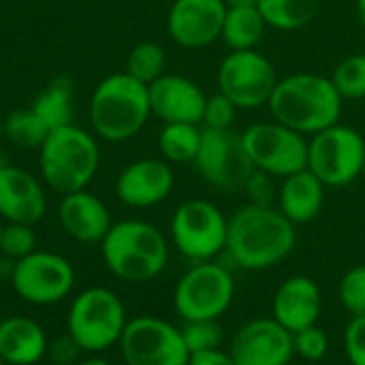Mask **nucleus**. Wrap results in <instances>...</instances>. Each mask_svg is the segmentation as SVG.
Returning a JSON list of instances; mask_svg holds the SVG:
<instances>
[{
    "mask_svg": "<svg viewBox=\"0 0 365 365\" xmlns=\"http://www.w3.org/2000/svg\"><path fill=\"white\" fill-rule=\"evenodd\" d=\"M274 180L276 178H272L269 173L255 169V173L250 175V180L244 186V192L248 195L250 203H255V205H274V199L278 197Z\"/></svg>",
    "mask_w": 365,
    "mask_h": 365,
    "instance_id": "37",
    "label": "nucleus"
},
{
    "mask_svg": "<svg viewBox=\"0 0 365 365\" xmlns=\"http://www.w3.org/2000/svg\"><path fill=\"white\" fill-rule=\"evenodd\" d=\"M32 109L49 130L73 124V83L66 77L49 81V86L34 98Z\"/></svg>",
    "mask_w": 365,
    "mask_h": 365,
    "instance_id": "26",
    "label": "nucleus"
},
{
    "mask_svg": "<svg viewBox=\"0 0 365 365\" xmlns=\"http://www.w3.org/2000/svg\"><path fill=\"white\" fill-rule=\"evenodd\" d=\"M188 365H237L233 361V357L229 353H225L222 349H214V351H201V353H192Z\"/></svg>",
    "mask_w": 365,
    "mask_h": 365,
    "instance_id": "39",
    "label": "nucleus"
},
{
    "mask_svg": "<svg viewBox=\"0 0 365 365\" xmlns=\"http://www.w3.org/2000/svg\"><path fill=\"white\" fill-rule=\"evenodd\" d=\"M344 101L331 77L319 73H293L278 79L267 103L272 120L312 137L342 118Z\"/></svg>",
    "mask_w": 365,
    "mask_h": 365,
    "instance_id": "2",
    "label": "nucleus"
},
{
    "mask_svg": "<svg viewBox=\"0 0 365 365\" xmlns=\"http://www.w3.org/2000/svg\"><path fill=\"white\" fill-rule=\"evenodd\" d=\"M47 336L43 327L28 317H9L0 321V359L4 365H34L47 355Z\"/></svg>",
    "mask_w": 365,
    "mask_h": 365,
    "instance_id": "23",
    "label": "nucleus"
},
{
    "mask_svg": "<svg viewBox=\"0 0 365 365\" xmlns=\"http://www.w3.org/2000/svg\"><path fill=\"white\" fill-rule=\"evenodd\" d=\"M199 175L220 192H240L255 173V165L246 152L244 139L233 128H203L199 154L195 158Z\"/></svg>",
    "mask_w": 365,
    "mask_h": 365,
    "instance_id": "12",
    "label": "nucleus"
},
{
    "mask_svg": "<svg viewBox=\"0 0 365 365\" xmlns=\"http://www.w3.org/2000/svg\"><path fill=\"white\" fill-rule=\"evenodd\" d=\"M77 365H113L111 361L103 359V357H90V359H81Z\"/></svg>",
    "mask_w": 365,
    "mask_h": 365,
    "instance_id": "41",
    "label": "nucleus"
},
{
    "mask_svg": "<svg viewBox=\"0 0 365 365\" xmlns=\"http://www.w3.org/2000/svg\"><path fill=\"white\" fill-rule=\"evenodd\" d=\"M331 81L342 96V101H364L365 98V53H351L338 62Z\"/></svg>",
    "mask_w": 365,
    "mask_h": 365,
    "instance_id": "30",
    "label": "nucleus"
},
{
    "mask_svg": "<svg viewBox=\"0 0 365 365\" xmlns=\"http://www.w3.org/2000/svg\"><path fill=\"white\" fill-rule=\"evenodd\" d=\"M152 115L148 86L128 73L105 77L90 98V124L105 141H128Z\"/></svg>",
    "mask_w": 365,
    "mask_h": 365,
    "instance_id": "4",
    "label": "nucleus"
},
{
    "mask_svg": "<svg viewBox=\"0 0 365 365\" xmlns=\"http://www.w3.org/2000/svg\"><path fill=\"white\" fill-rule=\"evenodd\" d=\"M227 9H240V6H257L259 0H222Z\"/></svg>",
    "mask_w": 365,
    "mask_h": 365,
    "instance_id": "40",
    "label": "nucleus"
},
{
    "mask_svg": "<svg viewBox=\"0 0 365 365\" xmlns=\"http://www.w3.org/2000/svg\"><path fill=\"white\" fill-rule=\"evenodd\" d=\"M180 331L190 355L222 346V327L218 321H184Z\"/></svg>",
    "mask_w": 365,
    "mask_h": 365,
    "instance_id": "32",
    "label": "nucleus"
},
{
    "mask_svg": "<svg viewBox=\"0 0 365 365\" xmlns=\"http://www.w3.org/2000/svg\"><path fill=\"white\" fill-rule=\"evenodd\" d=\"M0 130H2V124H0Z\"/></svg>",
    "mask_w": 365,
    "mask_h": 365,
    "instance_id": "47",
    "label": "nucleus"
},
{
    "mask_svg": "<svg viewBox=\"0 0 365 365\" xmlns=\"http://www.w3.org/2000/svg\"><path fill=\"white\" fill-rule=\"evenodd\" d=\"M344 353L351 365H365V317L349 321L344 329Z\"/></svg>",
    "mask_w": 365,
    "mask_h": 365,
    "instance_id": "36",
    "label": "nucleus"
},
{
    "mask_svg": "<svg viewBox=\"0 0 365 365\" xmlns=\"http://www.w3.org/2000/svg\"><path fill=\"white\" fill-rule=\"evenodd\" d=\"M237 107L220 92L207 96L205 101V109H203V128H212V130H227L233 126L235 115H237Z\"/></svg>",
    "mask_w": 365,
    "mask_h": 365,
    "instance_id": "35",
    "label": "nucleus"
},
{
    "mask_svg": "<svg viewBox=\"0 0 365 365\" xmlns=\"http://www.w3.org/2000/svg\"><path fill=\"white\" fill-rule=\"evenodd\" d=\"M267 28L269 26L263 19L259 6L227 9L220 41L229 47V51L257 49V45L265 38Z\"/></svg>",
    "mask_w": 365,
    "mask_h": 365,
    "instance_id": "24",
    "label": "nucleus"
},
{
    "mask_svg": "<svg viewBox=\"0 0 365 365\" xmlns=\"http://www.w3.org/2000/svg\"><path fill=\"white\" fill-rule=\"evenodd\" d=\"M203 128L199 124H186V122H173L165 124L158 135V150L167 163H195L201 145Z\"/></svg>",
    "mask_w": 365,
    "mask_h": 365,
    "instance_id": "27",
    "label": "nucleus"
},
{
    "mask_svg": "<svg viewBox=\"0 0 365 365\" xmlns=\"http://www.w3.org/2000/svg\"><path fill=\"white\" fill-rule=\"evenodd\" d=\"M165 66H167L165 47L154 41H143L130 49V53L126 58L124 73H128L137 81L150 86L152 81H156L158 77L165 75Z\"/></svg>",
    "mask_w": 365,
    "mask_h": 365,
    "instance_id": "29",
    "label": "nucleus"
},
{
    "mask_svg": "<svg viewBox=\"0 0 365 365\" xmlns=\"http://www.w3.org/2000/svg\"><path fill=\"white\" fill-rule=\"evenodd\" d=\"M107 269L124 282H150L163 274L169 261V244L163 231L145 220L111 225L101 242Z\"/></svg>",
    "mask_w": 365,
    "mask_h": 365,
    "instance_id": "3",
    "label": "nucleus"
},
{
    "mask_svg": "<svg viewBox=\"0 0 365 365\" xmlns=\"http://www.w3.org/2000/svg\"><path fill=\"white\" fill-rule=\"evenodd\" d=\"M4 135L19 148L32 150V148H41L43 141L49 135V128L45 126V122L36 115V111L32 107H24V109H15L6 115L4 124H2Z\"/></svg>",
    "mask_w": 365,
    "mask_h": 365,
    "instance_id": "28",
    "label": "nucleus"
},
{
    "mask_svg": "<svg viewBox=\"0 0 365 365\" xmlns=\"http://www.w3.org/2000/svg\"><path fill=\"white\" fill-rule=\"evenodd\" d=\"M150 111L165 124H201L207 94L184 75H163L148 86Z\"/></svg>",
    "mask_w": 365,
    "mask_h": 365,
    "instance_id": "17",
    "label": "nucleus"
},
{
    "mask_svg": "<svg viewBox=\"0 0 365 365\" xmlns=\"http://www.w3.org/2000/svg\"><path fill=\"white\" fill-rule=\"evenodd\" d=\"M327 186L310 171L302 169L289 178H282L278 188V210L295 225L312 222L325 205Z\"/></svg>",
    "mask_w": 365,
    "mask_h": 365,
    "instance_id": "22",
    "label": "nucleus"
},
{
    "mask_svg": "<svg viewBox=\"0 0 365 365\" xmlns=\"http://www.w3.org/2000/svg\"><path fill=\"white\" fill-rule=\"evenodd\" d=\"M355 11H357V17H359V24L365 28V0H357L355 4Z\"/></svg>",
    "mask_w": 365,
    "mask_h": 365,
    "instance_id": "42",
    "label": "nucleus"
},
{
    "mask_svg": "<svg viewBox=\"0 0 365 365\" xmlns=\"http://www.w3.org/2000/svg\"><path fill=\"white\" fill-rule=\"evenodd\" d=\"M321 310L323 293L319 284L308 276L287 278L272 299V319L278 321L291 334L317 325Z\"/></svg>",
    "mask_w": 365,
    "mask_h": 365,
    "instance_id": "20",
    "label": "nucleus"
},
{
    "mask_svg": "<svg viewBox=\"0 0 365 365\" xmlns=\"http://www.w3.org/2000/svg\"><path fill=\"white\" fill-rule=\"evenodd\" d=\"M118 344L126 365H188L190 359L180 327L158 317L128 321Z\"/></svg>",
    "mask_w": 365,
    "mask_h": 365,
    "instance_id": "13",
    "label": "nucleus"
},
{
    "mask_svg": "<svg viewBox=\"0 0 365 365\" xmlns=\"http://www.w3.org/2000/svg\"><path fill=\"white\" fill-rule=\"evenodd\" d=\"M169 231L180 255L205 263L225 252L229 218L207 199H188L173 212Z\"/></svg>",
    "mask_w": 365,
    "mask_h": 365,
    "instance_id": "9",
    "label": "nucleus"
},
{
    "mask_svg": "<svg viewBox=\"0 0 365 365\" xmlns=\"http://www.w3.org/2000/svg\"><path fill=\"white\" fill-rule=\"evenodd\" d=\"M297 244L295 225L274 205H242L229 218L225 252L246 272L282 263Z\"/></svg>",
    "mask_w": 365,
    "mask_h": 365,
    "instance_id": "1",
    "label": "nucleus"
},
{
    "mask_svg": "<svg viewBox=\"0 0 365 365\" xmlns=\"http://www.w3.org/2000/svg\"><path fill=\"white\" fill-rule=\"evenodd\" d=\"M227 6L222 0H173L167 15L169 36L186 49L220 41Z\"/></svg>",
    "mask_w": 365,
    "mask_h": 365,
    "instance_id": "16",
    "label": "nucleus"
},
{
    "mask_svg": "<svg viewBox=\"0 0 365 365\" xmlns=\"http://www.w3.org/2000/svg\"><path fill=\"white\" fill-rule=\"evenodd\" d=\"M0 365H4V361H2V359H0Z\"/></svg>",
    "mask_w": 365,
    "mask_h": 365,
    "instance_id": "46",
    "label": "nucleus"
},
{
    "mask_svg": "<svg viewBox=\"0 0 365 365\" xmlns=\"http://www.w3.org/2000/svg\"><path fill=\"white\" fill-rule=\"evenodd\" d=\"M128 319L122 299L103 287H92L79 293L68 308V336L83 353H103L115 346L124 334Z\"/></svg>",
    "mask_w": 365,
    "mask_h": 365,
    "instance_id": "6",
    "label": "nucleus"
},
{
    "mask_svg": "<svg viewBox=\"0 0 365 365\" xmlns=\"http://www.w3.org/2000/svg\"><path fill=\"white\" fill-rule=\"evenodd\" d=\"M11 282L24 302L32 306H51L71 295L75 287V269L56 252L34 250L15 261Z\"/></svg>",
    "mask_w": 365,
    "mask_h": 365,
    "instance_id": "14",
    "label": "nucleus"
},
{
    "mask_svg": "<svg viewBox=\"0 0 365 365\" xmlns=\"http://www.w3.org/2000/svg\"><path fill=\"white\" fill-rule=\"evenodd\" d=\"M38 150L43 180L60 195L83 190L101 163L96 139L75 124L49 130Z\"/></svg>",
    "mask_w": 365,
    "mask_h": 365,
    "instance_id": "5",
    "label": "nucleus"
},
{
    "mask_svg": "<svg viewBox=\"0 0 365 365\" xmlns=\"http://www.w3.org/2000/svg\"><path fill=\"white\" fill-rule=\"evenodd\" d=\"M47 210V197L38 180L21 167L0 169V218L6 222L36 225Z\"/></svg>",
    "mask_w": 365,
    "mask_h": 365,
    "instance_id": "19",
    "label": "nucleus"
},
{
    "mask_svg": "<svg viewBox=\"0 0 365 365\" xmlns=\"http://www.w3.org/2000/svg\"><path fill=\"white\" fill-rule=\"evenodd\" d=\"M361 178H364V180H365V165H364V173H361Z\"/></svg>",
    "mask_w": 365,
    "mask_h": 365,
    "instance_id": "45",
    "label": "nucleus"
},
{
    "mask_svg": "<svg viewBox=\"0 0 365 365\" xmlns=\"http://www.w3.org/2000/svg\"><path fill=\"white\" fill-rule=\"evenodd\" d=\"M47 353H49L51 361L56 365H77L83 349L73 340V336H64V338L53 340L49 344Z\"/></svg>",
    "mask_w": 365,
    "mask_h": 365,
    "instance_id": "38",
    "label": "nucleus"
},
{
    "mask_svg": "<svg viewBox=\"0 0 365 365\" xmlns=\"http://www.w3.org/2000/svg\"><path fill=\"white\" fill-rule=\"evenodd\" d=\"M229 355L237 365H291L293 334L272 317L252 319L231 338Z\"/></svg>",
    "mask_w": 365,
    "mask_h": 365,
    "instance_id": "15",
    "label": "nucleus"
},
{
    "mask_svg": "<svg viewBox=\"0 0 365 365\" xmlns=\"http://www.w3.org/2000/svg\"><path fill=\"white\" fill-rule=\"evenodd\" d=\"M293 346H295V355L302 357L304 361H321L329 353V338L325 329L312 325L293 334Z\"/></svg>",
    "mask_w": 365,
    "mask_h": 365,
    "instance_id": "34",
    "label": "nucleus"
},
{
    "mask_svg": "<svg viewBox=\"0 0 365 365\" xmlns=\"http://www.w3.org/2000/svg\"><path fill=\"white\" fill-rule=\"evenodd\" d=\"M218 92L225 94L237 109L267 107L278 83L276 66L257 49L229 51L218 66Z\"/></svg>",
    "mask_w": 365,
    "mask_h": 365,
    "instance_id": "10",
    "label": "nucleus"
},
{
    "mask_svg": "<svg viewBox=\"0 0 365 365\" xmlns=\"http://www.w3.org/2000/svg\"><path fill=\"white\" fill-rule=\"evenodd\" d=\"M242 139L257 171L282 180L308 169V139L276 120L250 124Z\"/></svg>",
    "mask_w": 365,
    "mask_h": 365,
    "instance_id": "11",
    "label": "nucleus"
},
{
    "mask_svg": "<svg viewBox=\"0 0 365 365\" xmlns=\"http://www.w3.org/2000/svg\"><path fill=\"white\" fill-rule=\"evenodd\" d=\"M58 220L62 231L81 244H101L113 225L107 205L86 188L62 195Z\"/></svg>",
    "mask_w": 365,
    "mask_h": 365,
    "instance_id": "21",
    "label": "nucleus"
},
{
    "mask_svg": "<svg viewBox=\"0 0 365 365\" xmlns=\"http://www.w3.org/2000/svg\"><path fill=\"white\" fill-rule=\"evenodd\" d=\"M338 299L351 319L365 317V265L351 267L338 284Z\"/></svg>",
    "mask_w": 365,
    "mask_h": 365,
    "instance_id": "33",
    "label": "nucleus"
},
{
    "mask_svg": "<svg viewBox=\"0 0 365 365\" xmlns=\"http://www.w3.org/2000/svg\"><path fill=\"white\" fill-rule=\"evenodd\" d=\"M175 184L173 169L163 158H141L124 167L115 182L118 199L135 210H145L163 203Z\"/></svg>",
    "mask_w": 365,
    "mask_h": 365,
    "instance_id": "18",
    "label": "nucleus"
},
{
    "mask_svg": "<svg viewBox=\"0 0 365 365\" xmlns=\"http://www.w3.org/2000/svg\"><path fill=\"white\" fill-rule=\"evenodd\" d=\"M365 137L353 126L334 124L308 139V169L327 186L344 188L361 178Z\"/></svg>",
    "mask_w": 365,
    "mask_h": 365,
    "instance_id": "7",
    "label": "nucleus"
},
{
    "mask_svg": "<svg viewBox=\"0 0 365 365\" xmlns=\"http://www.w3.org/2000/svg\"><path fill=\"white\" fill-rule=\"evenodd\" d=\"M231 272L214 261L195 263L175 284L173 306L184 321H218L233 304Z\"/></svg>",
    "mask_w": 365,
    "mask_h": 365,
    "instance_id": "8",
    "label": "nucleus"
},
{
    "mask_svg": "<svg viewBox=\"0 0 365 365\" xmlns=\"http://www.w3.org/2000/svg\"><path fill=\"white\" fill-rule=\"evenodd\" d=\"M6 165H9V163H6V158L2 156V152H0V169H4Z\"/></svg>",
    "mask_w": 365,
    "mask_h": 365,
    "instance_id": "43",
    "label": "nucleus"
},
{
    "mask_svg": "<svg viewBox=\"0 0 365 365\" xmlns=\"http://www.w3.org/2000/svg\"><path fill=\"white\" fill-rule=\"evenodd\" d=\"M0 233H2V218H0Z\"/></svg>",
    "mask_w": 365,
    "mask_h": 365,
    "instance_id": "44",
    "label": "nucleus"
},
{
    "mask_svg": "<svg viewBox=\"0 0 365 365\" xmlns=\"http://www.w3.org/2000/svg\"><path fill=\"white\" fill-rule=\"evenodd\" d=\"M36 250V233L32 225H19V222H6L2 225L0 233V252L4 259H11L13 263L32 255Z\"/></svg>",
    "mask_w": 365,
    "mask_h": 365,
    "instance_id": "31",
    "label": "nucleus"
},
{
    "mask_svg": "<svg viewBox=\"0 0 365 365\" xmlns=\"http://www.w3.org/2000/svg\"><path fill=\"white\" fill-rule=\"evenodd\" d=\"M257 6L269 28L293 32L314 21L321 0H259Z\"/></svg>",
    "mask_w": 365,
    "mask_h": 365,
    "instance_id": "25",
    "label": "nucleus"
}]
</instances>
